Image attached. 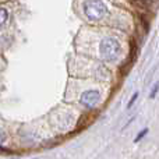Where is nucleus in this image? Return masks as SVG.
Instances as JSON below:
<instances>
[{"label":"nucleus","mask_w":159,"mask_h":159,"mask_svg":"<svg viewBox=\"0 0 159 159\" xmlns=\"http://www.w3.org/2000/svg\"><path fill=\"white\" fill-rule=\"evenodd\" d=\"M147 133H148V129H144L143 131H140V134L137 135V138H135L134 141H135V143H138V141H140L143 137H145V135H147Z\"/></svg>","instance_id":"7"},{"label":"nucleus","mask_w":159,"mask_h":159,"mask_svg":"<svg viewBox=\"0 0 159 159\" xmlns=\"http://www.w3.org/2000/svg\"><path fill=\"white\" fill-rule=\"evenodd\" d=\"M138 98V92H134V95H133V98L130 99V102L129 103H127V109H130V107L133 106V105H134V102H135V99Z\"/></svg>","instance_id":"6"},{"label":"nucleus","mask_w":159,"mask_h":159,"mask_svg":"<svg viewBox=\"0 0 159 159\" xmlns=\"http://www.w3.org/2000/svg\"><path fill=\"white\" fill-rule=\"evenodd\" d=\"M137 55H138V45H137V42H135L134 39H131V45H130V55H129V57H127V60L124 61V67H126L124 74H127L129 70L131 69L133 63H134L135 59H137Z\"/></svg>","instance_id":"4"},{"label":"nucleus","mask_w":159,"mask_h":159,"mask_svg":"<svg viewBox=\"0 0 159 159\" xmlns=\"http://www.w3.org/2000/svg\"><path fill=\"white\" fill-rule=\"evenodd\" d=\"M158 91H159V82H157V84H155V87H154V88H152L151 93H149V98H151V99H154V98H155V96H157Z\"/></svg>","instance_id":"5"},{"label":"nucleus","mask_w":159,"mask_h":159,"mask_svg":"<svg viewBox=\"0 0 159 159\" xmlns=\"http://www.w3.org/2000/svg\"><path fill=\"white\" fill-rule=\"evenodd\" d=\"M99 99H101V93H99V91L89 89V91H85V92H82L80 101H81V103L84 105L85 107H88V109H92V107L99 102Z\"/></svg>","instance_id":"3"},{"label":"nucleus","mask_w":159,"mask_h":159,"mask_svg":"<svg viewBox=\"0 0 159 159\" xmlns=\"http://www.w3.org/2000/svg\"><path fill=\"white\" fill-rule=\"evenodd\" d=\"M120 43L115 38H105L99 43V53L106 61H115L120 56Z\"/></svg>","instance_id":"1"},{"label":"nucleus","mask_w":159,"mask_h":159,"mask_svg":"<svg viewBox=\"0 0 159 159\" xmlns=\"http://www.w3.org/2000/svg\"><path fill=\"white\" fill-rule=\"evenodd\" d=\"M84 14L89 21H101L107 14V8L103 2H84Z\"/></svg>","instance_id":"2"},{"label":"nucleus","mask_w":159,"mask_h":159,"mask_svg":"<svg viewBox=\"0 0 159 159\" xmlns=\"http://www.w3.org/2000/svg\"><path fill=\"white\" fill-rule=\"evenodd\" d=\"M6 18H7V11H6L4 8H2V25H4Z\"/></svg>","instance_id":"8"}]
</instances>
